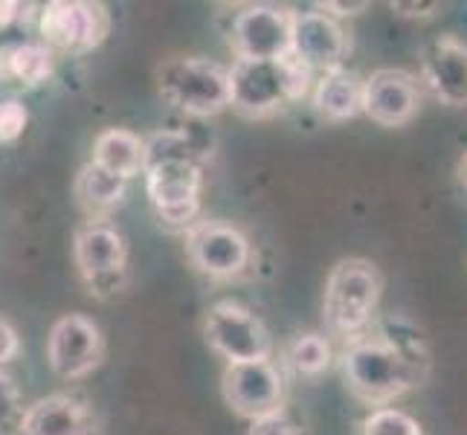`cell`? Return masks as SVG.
Returning <instances> with one entry per match:
<instances>
[{"mask_svg":"<svg viewBox=\"0 0 467 435\" xmlns=\"http://www.w3.org/2000/svg\"><path fill=\"white\" fill-rule=\"evenodd\" d=\"M90 163L122 177V181H131L142 174V166H146V140L128 128H105L93 140Z\"/></svg>","mask_w":467,"mask_h":435,"instance_id":"e0dca14e","label":"cell"},{"mask_svg":"<svg viewBox=\"0 0 467 435\" xmlns=\"http://www.w3.org/2000/svg\"><path fill=\"white\" fill-rule=\"evenodd\" d=\"M73 259L88 282L90 294H119L128 273V244L117 227L105 221H90L73 235Z\"/></svg>","mask_w":467,"mask_h":435,"instance_id":"9c48e42d","label":"cell"},{"mask_svg":"<svg viewBox=\"0 0 467 435\" xmlns=\"http://www.w3.org/2000/svg\"><path fill=\"white\" fill-rule=\"evenodd\" d=\"M56 70V56L44 44H4L0 47V85L38 88Z\"/></svg>","mask_w":467,"mask_h":435,"instance_id":"ac0fdd59","label":"cell"},{"mask_svg":"<svg viewBox=\"0 0 467 435\" xmlns=\"http://www.w3.org/2000/svg\"><path fill=\"white\" fill-rule=\"evenodd\" d=\"M93 421L85 400L73 395H47L21 412V435H90Z\"/></svg>","mask_w":467,"mask_h":435,"instance_id":"2e32d148","label":"cell"},{"mask_svg":"<svg viewBox=\"0 0 467 435\" xmlns=\"http://www.w3.org/2000/svg\"><path fill=\"white\" fill-rule=\"evenodd\" d=\"M383 294V276L378 264L366 259H343L328 273L326 296H322V319L334 337L358 340L368 328Z\"/></svg>","mask_w":467,"mask_h":435,"instance_id":"277c9868","label":"cell"},{"mask_svg":"<svg viewBox=\"0 0 467 435\" xmlns=\"http://www.w3.org/2000/svg\"><path fill=\"white\" fill-rule=\"evenodd\" d=\"M186 259L209 279H233L250 264V241L227 221H195L186 230Z\"/></svg>","mask_w":467,"mask_h":435,"instance_id":"8fae6325","label":"cell"},{"mask_svg":"<svg viewBox=\"0 0 467 435\" xmlns=\"http://www.w3.org/2000/svg\"><path fill=\"white\" fill-rule=\"evenodd\" d=\"M18 351H21L18 331H15L9 322L0 316V366H6L9 360L18 357Z\"/></svg>","mask_w":467,"mask_h":435,"instance_id":"484cf974","label":"cell"},{"mask_svg":"<svg viewBox=\"0 0 467 435\" xmlns=\"http://www.w3.org/2000/svg\"><path fill=\"white\" fill-rule=\"evenodd\" d=\"M105 357V337L85 314H64L47 337V363L64 380L90 375Z\"/></svg>","mask_w":467,"mask_h":435,"instance_id":"7c38bea8","label":"cell"},{"mask_svg":"<svg viewBox=\"0 0 467 435\" xmlns=\"http://www.w3.org/2000/svg\"><path fill=\"white\" fill-rule=\"evenodd\" d=\"M38 32L47 50L85 56L108 38L110 12L85 0H53L38 15Z\"/></svg>","mask_w":467,"mask_h":435,"instance_id":"52a82bcc","label":"cell"},{"mask_svg":"<svg viewBox=\"0 0 467 435\" xmlns=\"http://www.w3.org/2000/svg\"><path fill=\"white\" fill-rule=\"evenodd\" d=\"M247 435H302V430L287 415L276 412L270 418H262V421H250Z\"/></svg>","mask_w":467,"mask_h":435,"instance_id":"d4e9b609","label":"cell"},{"mask_svg":"<svg viewBox=\"0 0 467 435\" xmlns=\"http://www.w3.org/2000/svg\"><path fill=\"white\" fill-rule=\"evenodd\" d=\"M322 12H334V15H360L363 9H368L366 0H360V4H334V0H328V4H322L319 6Z\"/></svg>","mask_w":467,"mask_h":435,"instance_id":"83f0119b","label":"cell"},{"mask_svg":"<svg viewBox=\"0 0 467 435\" xmlns=\"http://www.w3.org/2000/svg\"><path fill=\"white\" fill-rule=\"evenodd\" d=\"M459 174H462V183L467 186V151H464V157H462V166H459Z\"/></svg>","mask_w":467,"mask_h":435,"instance_id":"f546056e","label":"cell"},{"mask_svg":"<svg viewBox=\"0 0 467 435\" xmlns=\"http://www.w3.org/2000/svg\"><path fill=\"white\" fill-rule=\"evenodd\" d=\"M203 340L227 363L270 360L273 337L265 322L241 302L221 299L203 319Z\"/></svg>","mask_w":467,"mask_h":435,"instance_id":"8992f818","label":"cell"},{"mask_svg":"<svg viewBox=\"0 0 467 435\" xmlns=\"http://www.w3.org/2000/svg\"><path fill=\"white\" fill-rule=\"evenodd\" d=\"M18 15H21V4H15V0H0V29H6Z\"/></svg>","mask_w":467,"mask_h":435,"instance_id":"f1b7e54d","label":"cell"},{"mask_svg":"<svg viewBox=\"0 0 467 435\" xmlns=\"http://www.w3.org/2000/svg\"><path fill=\"white\" fill-rule=\"evenodd\" d=\"M73 192L85 212H90L96 218V215H108L110 209H117L125 201L128 181L99 169L96 163H88V166H82V171H78Z\"/></svg>","mask_w":467,"mask_h":435,"instance_id":"ffe728a7","label":"cell"},{"mask_svg":"<svg viewBox=\"0 0 467 435\" xmlns=\"http://www.w3.org/2000/svg\"><path fill=\"white\" fill-rule=\"evenodd\" d=\"M230 47L244 61H279L294 50V9L253 4L230 26Z\"/></svg>","mask_w":467,"mask_h":435,"instance_id":"ba28073f","label":"cell"},{"mask_svg":"<svg viewBox=\"0 0 467 435\" xmlns=\"http://www.w3.org/2000/svg\"><path fill=\"white\" fill-rule=\"evenodd\" d=\"M360 435H421V424L400 409L380 407L363 421Z\"/></svg>","mask_w":467,"mask_h":435,"instance_id":"7402d4cb","label":"cell"},{"mask_svg":"<svg viewBox=\"0 0 467 435\" xmlns=\"http://www.w3.org/2000/svg\"><path fill=\"white\" fill-rule=\"evenodd\" d=\"M221 395L235 415L247 421H262V418L282 412L285 378L273 360L227 363L221 375Z\"/></svg>","mask_w":467,"mask_h":435,"instance_id":"30bf717a","label":"cell"},{"mask_svg":"<svg viewBox=\"0 0 467 435\" xmlns=\"http://www.w3.org/2000/svg\"><path fill=\"white\" fill-rule=\"evenodd\" d=\"M230 108L247 119H262L299 102L311 90L314 70L294 53L279 61H244L235 58L227 67Z\"/></svg>","mask_w":467,"mask_h":435,"instance_id":"3957f363","label":"cell"},{"mask_svg":"<svg viewBox=\"0 0 467 435\" xmlns=\"http://www.w3.org/2000/svg\"><path fill=\"white\" fill-rule=\"evenodd\" d=\"M421 110V90L418 78L398 67H380L363 78V114L383 125L400 128L418 117Z\"/></svg>","mask_w":467,"mask_h":435,"instance_id":"4fadbf2b","label":"cell"},{"mask_svg":"<svg viewBox=\"0 0 467 435\" xmlns=\"http://www.w3.org/2000/svg\"><path fill=\"white\" fill-rule=\"evenodd\" d=\"M146 192L157 218L189 230L201 212L203 166L183 131H157L146 140Z\"/></svg>","mask_w":467,"mask_h":435,"instance_id":"7a4b0ae2","label":"cell"},{"mask_svg":"<svg viewBox=\"0 0 467 435\" xmlns=\"http://www.w3.org/2000/svg\"><path fill=\"white\" fill-rule=\"evenodd\" d=\"M314 108L334 122L358 117L363 110V78L346 67L322 73L314 85Z\"/></svg>","mask_w":467,"mask_h":435,"instance_id":"d6986e66","label":"cell"},{"mask_svg":"<svg viewBox=\"0 0 467 435\" xmlns=\"http://www.w3.org/2000/svg\"><path fill=\"white\" fill-rule=\"evenodd\" d=\"M314 73L340 70L348 53V36L340 21L328 12H294V50Z\"/></svg>","mask_w":467,"mask_h":435,"instance_id":"5bb4252c","label":"cell"},{"mask_svg":"<svg viewBox=\"0 0 467 435\" xmlns=\"http://www.w3.org/2000/svg\"><path fill=\"white\" fill-rule=\"evenodd\" d=\"M392 9L400 15H412V18H427L439 9V4H392Z\"/></svg>","mask_w":467,"mask_h":435,"instance_id":"4316f807","label":"cell"},{"mask_svg":"<svg viewBox=\"0 0 467 435\" xmlns=\"http://www.w3.org/2000/svg\"><path fill=\"white\" fill-rule=\"evenodd\" d=\"M285 363L299 378H319L331 366V343L322 334H299L287 343Z\"/></svg>","mask_w":467,"mask_h":435,"instance_id":"44dd1931","label":"cell"},{"mask_svg":"<svg viewBox=\"0 0 467 435\" xmlns=\"http://www.w3.org/2000/svg\"><path fill=\"white\" fill-rule=\"evenodd\" d=\"M424 78L447 108H467V44L456 36H441L430 44Z\"/></svg>","mask_w":467,"mask_h":435,"instance_id":"9a60e30c","label":"cell"},{"mask_svg":"<svg viewBox=\"0 0 467 435\" xmlns=\"http://www.w3.org/2000/svg\"><path fill=\"white\" fill-rule=\"evenodd\" d=\"M157 90L174 110L206 119L230 108L227 67L203 56H174L157 67Z\"/></svg>","mask_w":467,"mask_h":435,"instance_id":"5b68a950","label":"cell"},{"mask_svg":"<svg viewBox=\"0 0 467 435\" xmlns=\"http://www.w3.org/2000/svg\"><path fill=\"white\" fill-rule=\"evenodd\" d=\"M29 122V110L18 99H0V142L21 140Z\"/></svg>","mask_w":467,"mask_h":435,"instance_id":"603a6c76","label":"cell"},{"mask_svg":"<svg viewBox=\"0 0 467 435\" xmlns=\"http://www.w3.org/2000/svg\"><path fill=\"white\" fill-rule=\"evenodd\" d=\"M427 366V351L418 337L380 331L378 337H358L343 351V380L348 392L372 407H386L421 386Z\"/></svg>","mask_w":467,"mask_h":435,"instance_id":"6da1fadb","label":"cell"},{"mask_svg":"<svg viewBox=\"0 0 467 435\" xmlns=\"http://www.w3.org/2000/svg\"><path fill=\"white\" fill-rule=\"evenodd\" d=\"M21 421V395L15 380L0 368V435Z\"/></svg>","mask_w":467,"mask_h":435,"instance_id":"cb8c5ba5","label":"cell"}]
</instances>
